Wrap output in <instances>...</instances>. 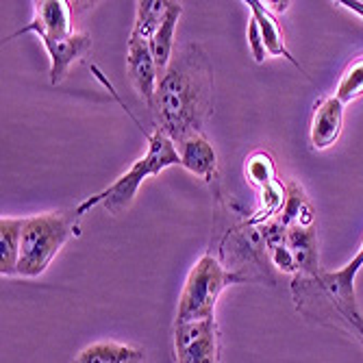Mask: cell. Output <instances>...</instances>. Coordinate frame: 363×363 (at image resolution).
Segmentation results:
<instances>
[{"instance_id": "obj_1", "label": "cell", "mask_w": 363, "mask_h": 363, "mask_svg": "<svg viewBox=\"0 0 363 363\" xmlns=\"http://www.w3.org/2000/svg\"><path fill=\"white\" fill-rule=\"evenodd\" d=\"M213 109V70L209 57L198 44L177 52L168 70L159 77L155 103L150 107L157 128L174 144L203 133Z\"/></svg>"}, {"instance_id": "obj_2", "label": "cell", "mask_w": 363, "mask_h": 363, "mask_svg": "<svg viewBox=\"0 0 363 363\" xmlns=\"http://www.w3.org/2000/svg\"><path fill=\"white\" fill-rule=\"evenodd\" d=\"M148 138V150L144 157H140L122 177H118L111 185H107L103 191H98L74 209L79 218H83L94 207H105L109 213H118L126 209L140 189V185L155 174H161L163 170L181 166V159L177 152V144L163 133L161 128H155V133H146Z\"/></svg>"}, {"instance_id": "obj_3", "label": "cell", "mask_w": 363, "mask_h": 363, "mask_svg": "<svg viewBox=\"0 0 363 363\" xmlns=\"http://www.w3.org/2000/svg\"><path fill=\"white\" fill-rule=\"evenodd\" d=\"M79 216L74 211H48L24 220L18 277H42L70 238L79 235Z\"/></svg>"}, {"instance_id": "obj_4", "label": "cell", "mask_w": 363, "mask_h": 363, "mask_svg": "<svg viewBox=\"0 0 363 363\" xmlns=\"http://www.w3.org/2000/svg\"><path fill=\"white\" fill-rule=\"evenodd\" d=\"M244 281V277L228 272L222 261L213 255H203L194 263V268L189 270L181 298H179V309H177V324L185 322H198V320H207L216 318V305L222 291L233 285Z\"/></svg>"}, {"instance_id": "obj_5", "label": "cell", "mask_w": 363, "mask_h": 363, "mask_svg": "<svg viewBox=\"0 0 363 363\" xmlns=\"http://www.w3.org/2000/svg\"><path fill=\"white\" fill-rule=\"evenodd\" d=\"M363 268V244L359 246L352 261H348L344 268L335 272H318L315 277H305L313 285L309 289H315L328 305V313L337 315L340 322L348 326L352 333L354 322L361 318V311L357 307V294H354V279Z\"/></svg>"}, {"instance_id": "obj_6", "label": "cell", "mask_w": 363, "mask_h": 363, "mask_svg": "<svg viewBox=\"0 0 363 363\" xmlns=\"http://www.w3.org/2000/svg\"><path fill=\"white\" fill-rule=\"evenodd\" d=\"M177 363H218L216 318L174 324Z\"/></svg>"}, {"instance_id": "obj_7", "label": "cell", "mask_w": 363, "mask_h": 363, "mask_svg": "<svg viewBox=\"0 0 363 363\" xmlns=\"http://www.w3.org/2000/svg\"><path fill=\"white\" fill-rule=\"evenodd\" d=\"M126 74L130 83H133L135 91L140 94V98L150 109L155 103L157 85H159V70H157L150 44L133 35H130L128 48H126Z\"/></svg>"}, {"instance_id": "obj_8", "label": "cell", "mask_w": 363, "mask_h": 363, "mask_svg": "<svg viewBox=\"0 0 363 363\" xmlns=\"http://www.w3.org/2000/svg\"><path fill=\"white\" fill-rule=\"evenodd\" d=\"M35 5V18L28 22L24 28L13 33V38L26 35V33H35L38 38H68L72 35V5L65 3V0H42V3H33Z\"/></svg>"}, {"instance_id": "obj_9", "label": "cell", "mask_w": 363, "mask_h": 363, "mask_svg": "<svg viewBox=\"0 0 363 363\" xmlns=\"http://www.w3.org/2000/svg\"><path fill=\"white\" fill-rule=\"evenodd\" d=\"M50 57V83L57 85L65 79L68 70L91 50V38L87 33H72L68 38H40Z\"/></svg>"}, {"instance_id": "obj_10", "label": "cell", "mask_w": 363, "mask_h": 363, "mask_svg": "<svg viewBox=\"0 0 363 363\" xmlns=\"http://www.w3.org/2000/svg\"><path fill=\"white\" fill-rule=\"evenodd\" d=\"M344 128V103L337 96H326L315 105L313 118H311V130L309 140L313 150H326L331 148Z\"/></svg>"}, {"instance_id": "obj_11", "label": "cell", "mask_w": 363, "mask_h": 363, "mask_svg": "<svg viewBox=\"0 0 363 363\" xmlns=\"http://www.w3.org/2000/svg\"><path fill=\"white\" fill-rule=\"evenodd\" d=\"M177 152L181 159V168L201 177L203 181L211 183L218 172V155L211 142L203 133H194L177 144Z\"/></svg>"}, {"instance_id": "obj_12", "label": "cell", "mask_w": 363, "mask_h": 363, "mask_svg": "<svg viewBox=\"0 0 363 363\" xmlns=\"http://www.w3.org/2000/svg\"><path fill=\"white\" fill-rule=\"evenodd\" d=\"M287 246L296 261L298 274L296 277H315L318 268V235L313 226L294 224L287 226Z\"/></svg>"}, {"instance_id": "obj_13", "label": "cell", "mask_w": 363, "mask_h": 363, "mask_svg": "<svg viewBox=\"0 0 363 363\" xmlns=\"http://www.w3.org/2000/svg\"><path fill=\"white\" fill-rule=\"evenodd\" d=\"M181 13H183L181 3L170 0L166 18H163L161 26L155 33V38L150 40V50H152V57H155V63H157L159 77L168 70V65H170V61L174 57V35H177V24H179Z\"/></svg>"}, {"instance_id": "obj_14", "label": "cell", "mask_w": 363, "mask_h": 363, "mask_svg": "<svg viewBox=\"0 0 363 363\" xmlns=\"http://www.w3.org/2000/svg\"><path fill=\"white\" fill-rule=\"evenodd\" d=\"M246 5L250 7L252 20H255L257 26H259L261 40H263V46H266L268 55H272V57H285V59H289L291 63H296V65L301 68V63L296 61V59L291 57V52L287 50L285 40H283V33H281V28H279V22H277L274 13L268 9V5H266V3H259V0H248Z\"/></svg>"}, {"instance_id": "obj_15", "label": "cell", "mask_w": 363, "mask_h": 363, "mask_svg": "<svg viewBox=\"0 0 363 363\" xmlns=\"http://www.w3.org/2000/svg\"><path fill=\"white\" fill-rule=\"evenodd\" d=\"M26 218H0V274L18 277L22 230Z\"/></svg>"}, {"instance_id": "obj_16", "label": "cell", "mask_w": 363, "mask_h": 363, "mask_svg": "<svg viewBox=\"0 0 363 363\" xmlns=\"http://www.w3.org/2000/svg\"><path fill=\"white\" fill-rule=\"evenodd\" d=\"M72 363H144V350L118 342H96L83 348Z\"/></svg>"}, {"instance_id": "obj_17", "label": "cell", "mask_w": 363, "mask_h": 363, "mask_svg": "<svg viewBox=\"0 0 363 363\" xmlns=\"http://www.w3.org/2000/svg\"><path fill=\"white\" fill-rule=\"evenodd\" d=\"M168 5H170V0H140L138 11H135L133 33H130V35L150 44L157 28L161 26L163 18H166Z\"/></svg>"}, {"instance_id": "obj_18", "label": "cell", "mask_w": 363, "mask_h": 363, "mask_svg": "<svg viewBox=\"0 0 363 363\" xmlns=\"http://www.w3.org/2000/svg\"><path fill=\"white\" fill-rule=\"evenodd\" d=\"M283 226H294V224H301V226H313L315 216L311 205L307 203V198L301 189V185L289 183L287 185V196H285V205L281 216L277 218Z\"/></svg>"}, {"instance_id": "obj_19", "label": "cell", "mask_w": 363, "mask_h": 363, "mask_svg": "<svg viewBox=\"0 0 363 363\" xmlns=\"http://www.w3.org/2000/svg\"><path fill=\"white\" fill-rule=\"evenodd\" d=\"M246 177L259 189H266L279 183L274 172V161L268 152H255L246 159Z\"/></svg>"}, {"instance_id": "obj_20", "label": "cell", "mask_w": 363, "mask_h": 363, "mask_svg": "<svg viewBox=\"0 0 363 363\" xmlns=\"http://www.w3.org/2000/svg\"><path fill=\"white\" fill-rule=\"evenodd\" d=\"M361 94H363V59L352 63L350 68L344 72L335 96L346 105V103H352L354 98H359Z\"/></svg>"}, {"instance_id": "obj_21", "label": "cell", "mask_w": 363, "mask_h": 363, "mask_svg": "<svg viewBox=\"0 0 363 363\" xmlns=\"http://www.w3.org/2000/svg\"><path fill=\"white\" fill-rule=\"evenodd\" d=\"M248 46H250V50H252L257 63H263V61H266L268 50H266V46H263L259 26H257V22H255L252 18H250V22H248Z\"/></svg>"}, {"instance_id": "obj_22", "label": "cell", "mask_w": 363, "mask_h": 363, "mask_svg": "<svg viewBox=\"0 0 363 363\" xmlns=\"http://www.w3.org/2000/svg\"><path fill=\"white\" fill-rule=\"evenodd\" d=\"M337 5H342L344 9H348V11L363 18V3H359V0H342V3H337Z\"/></svg>"}, {"instance_id": "obj_23", "label": "cell", "mask_w": 363, "mask_h": 363, "mask_svg": "<svg viewBox=\"0 0 363 363\" xmlns=\"http://www.w3.org/2000/svg\"><path fill=\"white\" fill-rule=\"evenodd\" d=\"M352 335L363 344V315L354 322V326H352Z\"/></svg>"}]
</instances>
